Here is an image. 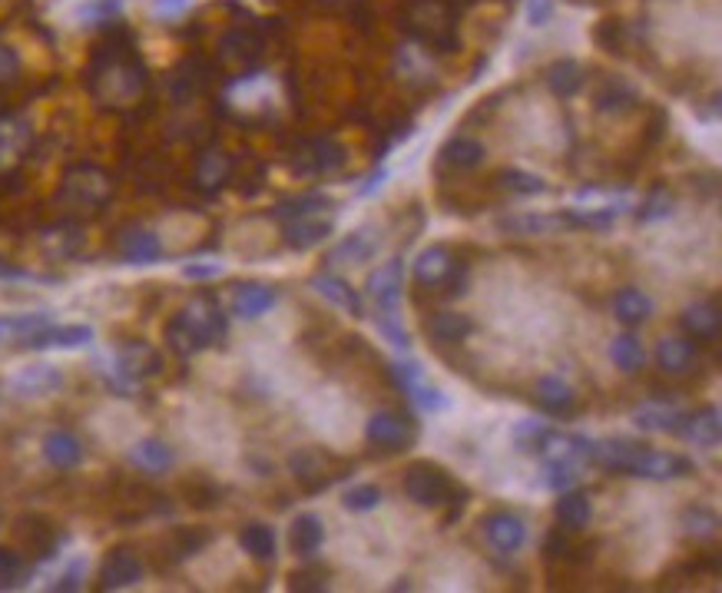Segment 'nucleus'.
I'll return each mask as SVG.
<instances>
[{"instance_id":"33","label":"nucleus","mask_w":722,"mask_h":593,"mask_svg":"<svg viewBox=\"0 0 722 593\" xmlns=\"http://www.w3.org/2000/svg\"><path fill=\"white\" fill-rule=\"evenodd\" d=\"M239 544L252 560H259V564H265V560H272L275 554H279V537H275V531L269 524H259V521L242 527Z\"/></svg>"},{"instance_id":"10","label":"nucleus","mask_w":722,"mask_h":593,"mask_svg":"<svg viewBox=\"0 0 722 593\" xmlns=\"http://www.w3.org/2000/svg\"><path fill=\"white\" fill-rule=\"evenodd\" d=\"M7 388L14 391L17 398H47V395H53V391L63 388V372L57 365L37 362V365L20 368L17 375H10Z\"/></svg>"},{"instance_id":"61","label":"nucleus","mask_w":722,"mask_h":593,"mask_svg":"<svg viewBox=\"0 0 722 593\" xmlns=\"http://www.w3.org/2000/svg\"><path fill=\"white\" fill-rule=\"evenodd\" d=\"M0 279H30L27 272H20V269H10L4 259H0Z\"/></svg>"},{"instance_id":"29","label":"nucleus","mask_w":722,"mask_h":593,"mask_svg":"<svg viewBox=\"0 0 722 593\" xmlns=\"http://www.w3.org/2000/svg\"><path fill=\"white\" fill-rule=\"evenodd\" d=\"M130 461L136 464V468H143V471H150V474H163V471L173 468L176 454H173V448H169L166 441H159V438H143V441H136V444H133Z\"/></svg>"},{"instance_id":"16","label":"nucleus","mask_w":722,"mask_h":593,"mask_svg":"<svg viewBox=\"0 0 722 593\" xmlns=\"http://www.w3.org/2000/svg\"><path fill=\"white\" fill-rule=\"evenodd\" d=\"M633 421H636V428H643V431H653V434H683L686 431V421L689 415L686 411H679L673 405H666V401H646V405H640L633 411Z\"/></svg>"},{"instance_id":"25","label":"nucleus","mask_w":722,"mask_h":593,"mask_svg":"<svg viewBox=\"0 0 722 593\" xmlns=\"http://www.w3.org/2000/svg\"><path fill=\"white\" fill-rule=\"evenodd\" d=\"M312 289L322 295V299H328L332 305H338V309L342 312H348V315H365V302H361V295L352 289V285H348L345 279H338V275H328V272H322V275H315L312 279Z\"/></svg>"},{"instance_id":"14","label":"nucleus","mask_w":722,"mask_h":593,"mask_svg":"<svg viewBox=\"0 0 722 593\" xmlns=\"http://www.w3.org/2000/svg\"><path fill=\"white\" fill-rule=\"evenodd\" d=\"M401 289H405V262L391 259L368 279V295L375 299L378 312H398Z\"/></svg>"},{"instance_id":"21","label":"nucleus","mask_w":722,"mask_h":593,"mask_svg":"<svg viewBox=\"0 0 722 593\" xmlns=\"http://www.w3.org/2000/svg\"><path fill=\"white\" fill-rule=\"evenodd\" d=\"M683 328L693 342H716L719 328H722V315H719V302L716 299H703L693 302L683 312Z\"/></svg>"},{"instance_id":"56","label":"nucleus","mask_w":722,"mask_h":593,"mask_svg":"<svg viewBox=\"0 0 722 593\" xmlns=\"http://www.w3.org/2000/svg\"><path fill=\"white\" fill-rule=\"evenodd\" d=\"M189 4H193V0H153V14L163 20H176L186 14Z\"/></svg>"},{"instance_id":"40","label":"nucleus","mask_w":722,"mask_h":593,"mask_svg":"<svg viewBox=\"0 0 722 593\" xmlns=\"http://www.w3.org/2000/svg\"><path fill=\"white\" fill-rule=\"evenodd\" d=\"M557 521L564 524V531H580L590 521V497L583 491H564L557 501Z\"/></svg>"},{"instance_id":"1","label":"nucleus","mask_w":722,"mask_h":593,"mask_svg":"<svg viewBox=\"0 0 722 593\" xmlns=\"http://www.w3.org/2000/svg\"><path fill=\"white\" fill-rule=\"evenodd\" d=\"M90 90L103 107H130L146 90V67L126 47H103L90 70Z\"/></svg>"},{"instance_id":"23","label":"nucleus","mask_w":722,"mask_h":593,"mask_svg":"<svg viewBox=\"0 0 722 593\" xmlns=\"http://www.w3.org/2000/svg\"><path fill=\"white\" fill-rule=\"evenodd\" d=\"M30 146V126L20 116H0V173H7Z\"/></svg>"},{"instance_id":"42","label":"nucleus","mask_w":722,"mask_h":593,"mask_svg":"<svg viewBox=\"0 0 722 593\" xmlns=\"http://www.w3.org/2000/svg\"><path fill=\"white\" fill-rule=\"evenodd\" d=\"M643 358H646V352H643V345H640V338H636V335H617L610 342V362L617 365L620 372H626V375L640 372Z\"/></svg>"},{"instance_id":"48","label":"nucleus","mask_w":722,"mask_h":593,"mask_svg":"<svg viewBox=\"0 0 722 593\" xmlns=\"http://www.w3.org/2000/svg\"><path fill=\"white\" fill-rule=\"evenodd\" d=\"M683 527L689 537L696 540H716L719 537V514L709 511V507H689L683 514Z\"/></svg>"},{"instance_id":"39","label":"nucleus","mask_w":722,"mask_h":593,"mask_svg":"<svg viewBox=\"0 0 722 593\" xmlns=\"http://www.w3.org/2000/svg\"><path fill=\"white\" fill-rule=\"evenodd\" d=\"M203 90H206V70L193 60L183 63V67L173 73V80H169V93H173L176 103H189Z\"/></svg>"},{"instance_id":"31","label":"nucleus","mask_w":722,"mask_h":593,"mask_svg":"<svg viewBox=\"0 0 722 593\" xmlns=\"http://www.w3.org/2000/svg\"><path fill=\"white\" fill-rule=\"evenodd\" d=\"M219 50H222V60H229V63H252L262 54V37L249 27H236L222 37Z\"/></svg>"},{"instance_id":"62","label":"nucleus","mask_w":722,"mask_h":593,"mask_svg":"<svg viewBox=\"0 0 722 593\" xmlns=\"http://www.w3.org/2000/svg\"><path fill=\"white\" fill-rule=\"evenodd\" d=\"M325 4H332V7H345V4H355V0H325Z\"/></svg>"},{"instance_id":"52","label":"nucleus","mask_w":722,"mask_h":593,"mask_svg":"<svg viewBox=\"0 0 722 593\" xmlns=\"http://www.w3.org/2000/svg\"><path fill=\"white\" fill-rule=\"evenodd\" d=\"M24 574H27L24 557H20L17 550H10V547H0V590L17 587L20 580H24Z\"/></svg>"},{"instance_id":"41","label":"nucleus","mask_w":722,"mask_h":593,"mask_svg":"<svg viewBox=\"0 0 722 593\" xmlns=\"http://www.w3.org/2000/svg\"><path fill=\"white\" fill-rule=\"evenodd\" d=\"M335 203L328 199L325 193H305V196H295V199H285L272 209L275 219H299V216H318L325 213V209H332Z\"/></svg>"},{"instance_id":"11","label":"nucleus","mask_w":722,"mask_h":593,"mask_svg":"<svg viewBox=\"0 0 722 593\" xmlns=\"http://www.w3.org/2000/svg\"><path fill=\"white\" fill-rule=\"evenodd\" d=\"M686 474H693V461H689L686 454L643 448L633 464V478H646V481H673V478H686Z\"/></svg>"},{"instance_id":"20","label":"nucleus","mask_w":722,"mask_h":593,"mask_svg":"<svg viewBox=\"0 0 722 593\" xmlns=\"http://www.w3.org/2000/svg\"><path fill=\"white\" fill-rule=\"evenodd\" d=\"M484 534H487V540H491L497 550H504V554H514V550L524 547L527 524L520 521L517 514H511V511H497V514H491V517L484 521Z\"/></svg>"},{"instance_id":"5","label":"nucleus","mask_w":722,"mask_h":593,"mask_svg":"<svg viewBox=\"0 0 722 593\" xmlns=\"http://www.w3.org/2000/svg\"><path fill=\"white\" fill-rule=\"evenodd\" d=\"M401 487H405V494L421 507H441L454 497L451 478L441 468H434V464H414L405 474V484Z\"/></svg>"},{"instance_id":"37","label":"nucleus","mask_w":722,"mask_h":593,"mask_svg":"<svg viewBox=\"0 0 722 593\" xmlns=\"http://www.w3.org/2000/svg\"><path fill=\"white\" fill-rule=\"evenodd\" d=\"M683 438H689V441L699 444V448H706V451L719 448V408L713 405V408L699 411V415H689Z\"/></svg>"},{"instance_id":"32","label":"nucleus","mask_w":722,"mask_h":593,"mask_svg":"<svg viewBox=\"0 0 722 593\" xmlns=\"http://www.w3.org/2000/svg\"><path fill=\"white\" fill-rule=\"evenodd\" d=\"M80 246H83V232L80 226H70V222L53 226L40 236V249H44L50 259H73L80 252Z\"/></svg>"},{"instance_id":"27","label":"nucleus","mask_w":722,"mask_h":593,"mask_svg":"<svg viewBox=\"0 0 722 593\" xmlns=\"http://www.w3.org/2000/svg\"><path fill=\"white\" fill-rule=\"evenodd\" d=\"M537 401H540V408L550 411V415H567V411L577 405V391H573L564 378L540 375L537 378Z\"/></svg>"},{"instance_id":"30","label":"nucleus","mask_w":722,"mask_h":593,"mask_svg":"<svg viewBox=\"0 0 722 593\" xmlns=\"http://www.w3.org/2000/svg\"><path fill=\"white\" fill-rule=\"evenodd\" d=\"M693 358H696L693 338H683V335L663 338L660 348H656V362H660L663 372H670V375H683V372H689Z\"/></svg>"},{"instance_id":"22","label":"nucleus","mask_w":722,"mask_h":593,"mask_svg":"<svg viewBox=\"0 0 722 593\" xmlns=\"http://www.w3.org/2000/svg\"><path fill=\"white\" fill-rule=\"evenodd\" d=\"M275 302H279V295H275L272 285L246 282V285H239L236 295H232V315H239V319H246V322L262 319Z\"/></svg>"},{"instance_id":"18","label":"nucleus","mask_w":722,"mask_h":593,"mask_svg":"<svg viewBox=\"0 0 722 593\" xmlns=\"http://www.w3.org/2000/svg\"><path fill=\"white\" fill-rule=\"evenodd\" d=\"M365 434L375 448L401 451L411 441V425L405 415H398V411H378V415H371Z\"/></svg>"},{"instance_id":"35","label":"nucleus","mask_w":722,"mask_h":593,"mask_svg":"<svg viewBox=\"0 0 722 593\" xmlns=\"http://www.w3.org/2000/svg\"><path fill=\"white\" fill-rule=\"evenodd\" d=\"M613 315L623 325H643L653 315V299L640 289H623L617 299H613Z\"/></svg>"},{"instance_id":"6","label":"nucleus","mask_w":722,"mask_h":593,"mask_svg":"<svg viewBox=\"0 0 722 593\" xmlns=\"http://www.w3.org/2000/svg\"><path fill=\"white\" fill-rule=\"evenodd\" d=\"M159 372H163V358L146 342H130L126 348H120V355H116L113 362V378L120 381L123 388L140 385V381L153 378Z\"/></svg>"},{"instance_id":"46","label":"nucleus","mask_w":722,"mask_h":593,"mask_svg":"<svg viewBox=\"0 0 722 593\" xmlns=\"http://www.w3.org/2000/svg\"><path fill=\"white\" fill-rule=\"evenodd\" d=\"M567 226V216H511L501 222V229L517 232V236H540V232H557Z\"/></svg>"},{"instance_id":"47","label":"nucleus","mask_w":722,"mask_h":593,"mask_svg":"<svg viewBox=\"0 0 722 593\" xmlns=\"http://www.w3.org/2000/svg\"><path fill=\"white\" fill-rule=\"evenodd\" d=\"M497 183H501L507 193H514V196H540V193H547L544 179H540L537 173H527V169H504V173L497 176Z\"/></svg>"},{"instance_id":"13","label":"nucleus","mask_w":722,"mask_h":593,"mask_svg":"<svg viewBox=\"0 0 722 593\" xmlns=\"http://www.w3.org/2000/svg\"><path fill=\"white\" fill-rule=\"evenodd\" d=\"M640 451H643V444H633L623 438H603V441H590L587 461L600 464V468H607V471H617V474H633V464L640 458Z\"/></svg>"},{"instance_id":"17","label":"nucleus","mask_w":722,"mask_h":593,"mask_svg":"<svg viewBox=\"0 0 722 593\" xmlns=\"http://www.w3.org/2000/svg\"><path fill=\"white\" fill-rule=\"evenodd\" d=\"M335 232V222L328 216H299V219H289L285 222V246L295 249V252H309L315 246H322V242Z\"/></svg>"},{"instance_id":"24","label":"nucleus","mask_w":722,"mask_h":593,"mask_svg":"<svg viewBox=\"0 0 722 593\" xmlns=\"http://www.w3.org/2000/svg\"><path fill=\"white\" fill-rule=\"evenodd\" d=\"M120 252L133 266H153L163 256V242L150 229H126L120 236Z\"/></svg>"},{"instance_id":"12","label":"nucleus","mask_w":722,"mask_h":593,"mask_svg":"<svg viewBox=\"0 0 722 593\" xmlns=\"http://www.w3.org/2000/svg\"><path fill=\"white\" fill-rule=\"evenodd\" d=\"M232 173H236V160L226 153V150H219V146H212V150H203L199 153V160H196V186L203 189L206 196H216L219 189H226L229 186V179Z\"/></svg>"},{"instance_id":"51","label":"nucleus","mask_w":722,"mask_h":593,"mask_svg":"<svg viewBox=\"0 0 722 593\" xmlns=\"http://www.w3.org/2000/svg\"><path fill=\"white\" fill-rule=\"evenodd\" d=\"M342 504H345V511H352V514H368L381 504V491L375 484H355L345 491Z\"/></svg>"},{"instance_id":"58","label":"nucleus","mask_w":722,"mask_h":593,"mask_svg":"<svg viewBox=\"0 0 722 593\" xmlns=\"http://www.w3.org/2000/svg\"><path fill=\"white\" fill-rule=\"evenodd\" d=\"M550 14H554V4H550V0H530V4H527V20H530V24H547Z\"/></svg>"},{"instance_id":"3","label":"nucleus","mask_w":722,"mask_h":593,"mask_svg":"<svg viewBox=\"0 0 722 593\" xmlns=\"http://www.w3.org/2000/svg\"><path fill=\"white\" fill-rule=\"evenodd\" d=\"M57 199L70 213H100L113 199V179L97 166H77L63 176Z\"/></svg>"},{"instance_id":"7","label":"nucleus","mask_w":722,"mask_h":593,"mask_svg":"<svg viewBox=\"0 0 722 593\" xmlns=\"http://www.w3.org/2000/svg\"><path fill=\"white\" fill-rule=\"evenodd\" d=\"M411 30L434 47L454 44V24L444 0H418V4L411 7Z\"/></svg>"},{"instance_id":"57","label":"nucleus","mask_w":722,"mask_h":593,"mask_svg":"<svg viewBox=\"0 0 722 593\" xmlns=\"http://www.w3.org/2000/svg\"><path fill=\"white\" fill-rule=\"evenodd\" d=\"M83 570H87V564H83V560H73V564L60 574L57 584H53V590H77L83 584Z\"/></svg>"},{"instance_id":"44","label":"nucleus","mask_w":722,"mask_h":593,"mask_svg":"<svg viewBox=\"0 0 722 593\" xmlns=\"http://www.w3.org/2000/svg\"><path fill=\"white\" fill-rule=\"evenodd\" d=\"M557 438V431L544 425V421H520V425H514V444L520 451H537V454H544L547 451V444Z\"/></svg>"},{"instance_id":"19","label":"nucleus","mask_w":722,"mask_h":593,"mask_svg":"<svg viewBox=\"0 0 722 593\" xmlns=\"http://www.w3.org/2000/svg\"><path fill=\"white\" fill-rule=\"evenodd\" d=\"M458 272V262L444 246H431L418 252V259H414V279L421 285H428V289H441V285L451 282V275Z\"/></svg>"},{"instance_id":"2","label":"nucleus","mask_w":722,"mask_h":593,"mask_svg":"<svg viewBox=\"0 0 722 593\" xmlns=\"http://www.w3.org/2000/svg\"><path fill=\"white\" fill-rule=\"evenodd\" d=\"M226 335H229V319H226V312H222V305L216 299H209V295L193 299L186 309H179L173 322L166 325L169 348L183 358L206 352V348L219 345Z\"/></svg>"},{"instance_id":"54","label":"nucleus","mask_w":722,"mask_h":593,"mask_svg":"<svg viewBox=\"0 0 722 593\" xmlns=\"http://www.w3.org/2000/svg\"><path fill=\"white\" fill-rule=\"evenodd\" d=\"M20 77V57L17 50L0 40V83H14Z\"/></svg>"},{"instance_id":"45","label":"nucleus","mask_w":722,"mask_h":593,"mask_svg":"<svg viewBox=\"0 0 722 593\" xmlns=\"http://www.w3.org/2000/svg\"><path fill=\"white\" fill-rule=\"evenodd\" d=\"M93 342L90 325H50L40 348H83Z\"/></svg>"},{"instance_id":"53","label":"nucleus","mask_w":722,"mask_h":593,"mask_svg":"<svg viewBox=\"0 0 722 593\" xmlns=\"http://www.w3.org/2000/svg\"><path fill=\"white\" fill-rule=\"evenodd\" d=\"M378 328H381V335H385L391 345L401 348V352H408V348H411V335L405 332V328H401L398 312H378Z\"/></svg>"},{"instance_id":"8","label":"nucleus","mask_w":722,"mask_h":593,"mask_svg":"<svg viewBox=\"0 0 722 593\" xmlns=\"http://www.w3.org/2000/svg\"><path fill=\"white\" fill-rule=\"evenodd\" d=\"M348 153L338 140H312L302 143L292 156V169L302 176H315V173H338L345 166Z\"/></svg>"},{"instance_id":"34","label":"nucleus","mask_w":722,"mask_h":593,"mask_svg":"<svg viewBox=\"0 0 722 593\" xmlns=\"http://www.w3.org/2000/svg\"><path fill=\"white\" fill-rule=\"evenodd\" d=\"M441 156H444V163H451V166H458V169H474V166H481V163H484L487 150H484V143H481V140H474V136L458 133V136H451V140L444 143Z\"/></svg>"},{"instance_id":"36","label":"nucleus","mask_w":722,"mask_h":593,"mask_svg":"<svg viewBox=\"0 0 722 593\" xmlns=\"http://www.w3.org/2000/svg\"><path fill=\"white\" fill-rule=\"evenodd\" d=\"M428 332H431V338H438L444 345H458L474 332V322H471V315H461V312H438L428 322Z\"/></svg>"},{"instance_id":"49","label":"nucleus","mask_w":722,"mask_h":593,"mask_svg":"<svg viewBox=\"0 0 722 593\" xmlns=\"http://www.w3.org/2000/svg\"><path fill=\"white\" fill-rule=\"evenodd\" d=\"M673 209H676V199L670 189H653V193L646 196V203L640 206V213H636V219L646 222V226H653V222L670 219Z\"/></svg>"},{"instance_id":"9","label":"nucleus","mask_w":722,"mask_h":593,"mask_svg":"<svg viewBox=\"0 0 722 593\" xmlns=\"http://www.w3.org/2000/svg\"><path fill=\"white\" fill-rule=\"evenodd\" d=\"M53 319L47 312H24V315H0V345L14 348H40Z\"/></svg>"},{"instance_id":"4","label":"nucleus","mask_w":722,"mask_h":593,"mask_svg":"<svg viewBox=\"0 0 722 593\" xmlns=\"http://www.w3.org/2000/svg\"><path fill=\"white\" fill-rule=\"evenodd\" d=\"M391 378L398 381V388L405 391V395L418 405L421 411H428V415H438V411H448V395L431 385L428 378H424V365L421 362H395L391 365Z\"/></svg>"},{"instance_id":"43","label":"nucleus","mask_w":722,"mask_h":593,"mask_svg":"<svg viewBox=\"0 0 722 593\" xmlns=\"http://www.w3.org/2000/svg\"><path fill=\"white\" fill-rule=\"evenodd\" d=\"M547 87L557 93V97H573L580 87H583V70L580 63L573 60H557L554 67L547 70Z\"/></svg>"},{"instance_id":"38","label":"nucleus","mask_w":722,"mask_h":593,"mask_svg":"<svg viewBox=\"0 0 722 593\" xmlns=\"http://www.w3.org/2000/svg\"><path fill=\"white\" fill-rule=\"evenodd\" d=\"M325 540V527L315 514H299L292 521V550L299 557H312Z\"/></svg>"},{"instance_id":"59","label":"nucleus","mask_w":722,"mask_h":593,"mask_svg":"<svg viewBox=\"0 0 722 593\" xmlns=\"http://www.w3.org/2000/svg\"><path fill=\"white\" fill-rule=\"evenodd\" d=\"M385 179H388V169H375L368 179H365V186H358V199H365V196H375L381 186H385Z\"/></svg>"},{"instance_id":"60","label":"nucleus","mask_w":722,"mask_h":593,"mask_svg":"<svg viewBox=\"0 0 722 593\" xmlns=\"http://www.w3.org/2000/svg\"><path fill=\"white\" fill-rule=\"evenodd\" d=\"M547 554L550 557H567V534L564 531L547 534Z\"/></svg>"},{"instance_id":"15","label":"nucleus","mask_w":722,"mask_h":593,"mask_svg":"<svg viewBox=\"0 0 722 593\" xmlns=\"http://www.w3.org/2000/svg\"><path fill=\"white\" fill-rule=\"evenodd\" d=\"M140 580H143V560L136 557L133 550L120 547L103 560V567H100L103 590H126V587L140 584Z\"/></svg>"},{"instance_id":"55","label":"nucleus","mask_w":722,"mask_h":593,"mask_svg":"<svg viewBox=\"0 0 722 593\" xmlns=\"http://www.w3.org/2000/svg\"><path fill=\"white\" fill-rule=\"evenodd\" d=\"M183 275H186V279H193V282L219 279V275H222V262H186Z\"/></svg>"},{"instance_id":"26","label":"nucleus","mask_w":722,"mask_h":593,"mask_svg":"<svg viewBox=\"0 0 722 593\" xmlns=\"http://www.w3.org/2000/svg\"><path fill=\"white\" fill-rule=\"evenodd\" d=\"M44 458L57 471H73L83 461V444L70 431H50L44 438Z\"/></svg>"},{"instance_id":"50","label":"nucleus","mask_w":722,"mask_h":593,"mask_svg":"<svg viewBox=\"0 0 722 593\" xmlns=\"http://www.w3.org/2000/svg\"><path fill=\"white\" fill-rule=\"evenodd\" d=\"M633 103H636L633 87H626V83H620V80L607 83V87L600 90V97H597V107L603 113H620L626 107H633Z\"/></svg>"},{"instance_id":"28","label":"nucleus","mask_w":722,"mask_h":593,"mask_svg":"<svg viewBox=\"0 0 722 593\" xmlns=\"http://www.w3.org/2000/svg\"><path fill=\"white\" fill-rule=\"evenodd\" d=\"M375 252H378V242L361 229V232H352V236H345L332 252H328V266H361V262H368Z\"/></svg>"}]
</instances>
